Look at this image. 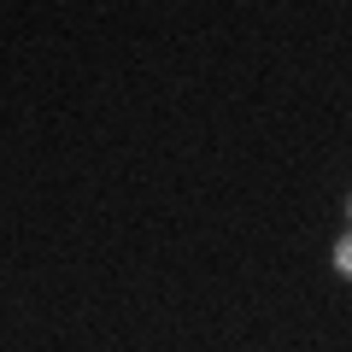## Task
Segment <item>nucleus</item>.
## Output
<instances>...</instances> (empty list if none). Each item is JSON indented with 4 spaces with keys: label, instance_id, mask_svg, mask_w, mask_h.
Here are the masks:
<instances>
[{
    "label": "nucleus",
    "instance_id": "f257e3e1",
    "mask_svg": "<svg viewBox=\"0 0 352 352\" xmlns=\"http://www.w3.org/2000/svg\"><path fill=\"white\" fill-rule=\"evenodd\" d=\"M335 258H340V270H346V276H352V235L340 241V252H335Z\"/></svg>",
    "mask_w": 352,
    "mask_h": 352
}]
</instances>
